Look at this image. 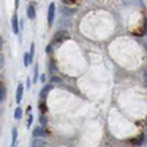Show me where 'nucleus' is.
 <instances>
[{"label":"nucleus","mask_w":147,"mask_h":147,"mask_svg":"<svg viewBox=\"0 0 147 147\" xmlns=\"http://www.w3.org/2000/svg\"><path fill=\"white\" fill-rule=\"evenodd\" d=\"M47 22H49V27H52L53 25V22H55V15H56V6L55 3H50V6H49V13H47Z\"/></svg>","instance_id":"obj_1"},{"label":"nucleus","mask_w":147,"mask_h":147,"mask_svg":"<svg viewBox=\"0 0 147 147\" xmlns=\"http://www.w3.org/2000/svg\"><path fill=\"white\" fill-rule=\"evenodd\" d=\"M66 38H69V32L68 31H65V30H62V31H57L56 34H55V37H53V41L56 43H59V41H63V40H66Z\"/></svg>","instance_id":"obj_2"},{"label":"nucleus","mask_w":147,"mask_h":147,"mask_svg":"<svg viewBox=\"0 0 147 147\" xmlns=\"http://www.w3.org/2000/svg\"><path fill=\"white\" fill-rule=\"evenodd\" d=\"M52 90H53V82H52V84H47V85H44V87L41 88V91H40V97H41V99H46L47 94L50 93Z\"/></svg>","instance_id":"obj_3"},{"label":"nucleus","mask_w":147,"mask_h":147,"mask_svg":"<svg viewBox=\"0 0 147 147\" xmlns=\"http://www.w3.org/2000/svg\"><path fill=\"white\" fill-rule=\"evenodd\" d=\"M12 31H13L15 34L19 32V24H18V16L16 15L12 16Z\"/></svg>","instance_id":"obj_4"},{"label":"nucleus","mask_w":147,"mask_h":147,"mask_svg":"<svg viewBox=\"0 0 147 147\" xmlns=\"http://www.w3.org/2000/svg\"><path fill=\"white\" fill-rule=\"evenodd\" d=\"M22 94H24V85L21 84L19 87H18V90H16V103H21V100H22Z\"/></svg>","instance_id":"obj_5"},{"label":"nucleus","mask_w":147,"mask_h":147,"mask_svg":"<svg viewBox=\"0 0 147 147\" xmlns=\"http://www.w3.org/2000/svg\"><path fill=\"white\" fill-rule=\"evenodd\" d=\"M27 15H28V18H30V19H35V7H34L32 5H30V6H28Z\"/></svg>","instance_id":"obj_6"},{"label":"nucleus","mask_w":147,"mask_h":147,"mask_svg":"<svg viewBox=\"0 0 147 147\" xmlns=\"http://www.w3.org/2000/svg\"><path fill=\"white\" fill-rule=\"evenodd\" d=\"M31 146L32 147H43V146H46V141L44 140H40V138H34L32 143H31Z\"/></svg>","instance_id":"obj_7"},{"label":"nucleus","mask_w":147,"mask_h":147,"mask_svg":"<svg viewBox=\"0 0 147 147\" xmlns=\"http://www.w3.org/2000/svg\"><path fill=\"white\" fill-rule=\"evenodd\" d=\"M16 138H18V129L13 128V129H12V146L16 144Z\"/></svg>","instance_id":"obj_8"},{"label":"nucleus","mask_w":147,"mask_h":147,"mask_svg":"<svg viewBox=\"0 0 147 147\" xmlns=\"http://www.w3.org/2000/svg\"><path fill=\"white\" fill-rule=\"evenodd\" d=\"M34 137H41V136H44V129L43 128H34Z\"/></svg>","instance_id":"obj_9"},{"label":"nucleus","mask_w":147,"mask_h":147,"mask_svg":"<svg viewBox=\"0 0 147 147\" xmlns=\"http://www.w3.org/2000/svg\"><path fill=\"white\" fill-rule=\"evenodd\" d=\"M6 97V87L5 85H0V102H3Z\"/></svg>","instance_id":"obj_10"},{"label":"nucleus","mask_w":147,"mask_h":147,"mask_svg":"<svg viewBox=\"0 0 147 147\" xmlns=\"http://www.w3.org/2000/svg\"><path fill=\"white\" fill-rule=\"evenodd\" d=\"M24 65H25V66H30V65H31V57H30V55H24Z\"/></svg>","instance_id":"obj_11"},{"label":"nucleus","mask_w":147,"mask_h":147,"mask_svg":"<svg viewBox=\"0 0 147 147\" xmlns=\"http://www.w3.org/2000/svg\"><path fill=\"white\" fill-rule=\"evenodd\" d=\"M74 12H75V9H66V7H63V9H62V13H63L65 16H68V15H72Z\"/></svg>","instance_id":"obj_12"},{"label":"nucleus","mask_w":147,"mask_h":147,"mask_svg":"<svg viewBox=\"0 0 147 147\" xmlns=\"http://www.w3.org/2000/svg\"><path fill=\"white\" fill-rule=\"evenodd\" d=\"M13 116H15V119H21V118H22V110H21V107H18V109L15 110V115H13Z\"/></svg>","instance_id":"obj_13"},{"label":"nucleus","mask_w":147,"mask_h":147,"mask_svg":"<svg viewBox=\"0 0 147 147\" xmlns=\"http://www.w3.org/2000/svg\"><path fill=\"white\" fill-rule=\"evenodd\" d=\"M37 80H38V66L35 65V69H34V82H37Z\"/></svg>","instance_id":"obj_14"},{"label":"nucleus","mask_w":147,"mask_h":147,"mask_svg":"<svg viewBox=\"0 0 147 147\" xmlns=\"http://www.w3.org/2000/svg\"><path fill=\"white\" fill-rule=\"evenodd\" d=\"M52 82L53 84H62V80H60L59 77H52Z\"/></svg>","instance_id":"obj_15"},{"label":"nucleus","mask_w":147,"mask_h":147,"mask_svg":"<svg viewBox=\"0 0 147 147\" xmlns=\"http://www.w3.org/2000/svg\"><path fill=\"white\" fill-rule=\"evenodd\" d=\"M40 122H41V125H46V124H47V119H46V116H44V115H41V116H40Z\"/></svg>","instance_id":"obj_16"},{"label":"nucleus","mask_w":147,"mask_h":147,"mask_svg":"<svg viewBox=\"0 0 147 147\" xmlns=\"http://www.w3.org/2000/svg\"><path fill=\"white\" fill-rule=\"evenodd\" d=\"M3 65H5V56L0 53V68H3Z\"/></svg>","instance_id":"obj_17"},{"label":"nucleus","mask_w":147,"mask_h":147,"mask_svg":"<svg viewBox=\"0 0 147 147\" xmlns=\"http://www.w3.org/2000/svg\"><path fill=\"white\" fill-rule=\"evenodd\" d=\"M40 110H41V112H46V110H47V107H46V105H43V103H40Z\"/></svg>","instance_id":"obj_18"},{"label":"nucleus","mask_w":147,"mask_h":147,"mask_svg":"<svg viewBox=\"0 0 147 147\" xmlns=\"http://www.w3.org/2000/svg\"><path fill=\"white\" fill-rule=\"evenodd\" d=\"M31 124H32V115H30V118H28V124H27V127L30 128V127H31Z\"/></svg>","instance_id":"obj_19"},{"label":"nucleus","mask_w":147,"mask_h":147,"mask_svg":"<svg viewBox=\"0 0 147 147\" xmlns=\"http://www.w3.org/2000/svg\"><path fill=\"white\" fill-rule=\"evenodd\" d=\"M144 82H146V85H147V69L144 71Z\"/></svg>","instance_id":"obj_20"},{"label":"nucleus","mask_w":147,"mask_h":147,"mask_svg":"<svg viewBox=\"0 0 147 147\" xmlns=\"http://www.w3.org/2000/svg\"><path fill=\"white\" fill-rule=\"evenodd\" d=\"M46 52H47V53H52V46H47V49H46Z\"/></svg>","instance_id":"obj_21"},{"label":"nucleus","mask_w":147,"mask_h":147,"mask_svg":"<svg viewBox=\"0 0 147 147\" xmlns=\"http://www.w3.org/2000/svg\"><path fill=\"white\" fill-rule=\"evenodd\" d=\"M18 6H19V0H15V9H18Z\"/></svg>","instance_id":"obj_22"},{"label":"nucleus","mask_w":147,"mask_h":147,"mask_svg":"<svg viewBox=\"0 0 147 147\" xmlns=\"http://www.w3.org/2000/svg\"><path fill=\"white\" fill-rule=\"evenodd\" d=\"M144 27H146V35H147V19L144 21Z\"/></svg>","instance_id":"obj_23"},{"label":"nucleus","mask_w":147,"mask_h":147,"mask_svg":"<svg viewBox=\"0 0 147 147\" xmlns=\"http://www.w3.org/2000/svg\"><path fill=\"white\" fill-rule=\"evenodd\" d=\"M2 46H3V40H2V37H0V49H2Z\"/></svg>","instance_id":"obj_24"},{"label":"nucleus","mask_w":147,"mask_h":147,"mask_svg":"<svg viewBox=\"0 0 147 147\" xmlns=\"http://www.w3.org/2000/svg\"><path fill=\"white\" fill-rule=\"evenodd\" d=\"M72 0H63V3H71Z\"/></svg>","instance_id":"obj_25"}]
</instances>
